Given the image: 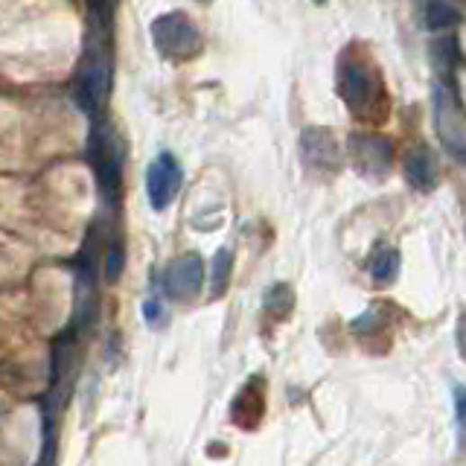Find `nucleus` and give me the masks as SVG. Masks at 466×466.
I'll return each instance as SVG.
<instances>
[{
	"mask_svg": "<svg viewBox=\"0 0 466 466\" xmlns=\"http://www.w3.org/2000/svg\"><path fill=\"white\" fill-rule=\"evenodd\" d=\"M149 35H152V44H155L157 56H161L164 61H173V65L190 61L204 50L202 30L195 27V21L181 9L157 15L149 23Z\"/></svg>",
	"mask_w": 466,
	"mask_h": 466,
	"instance_id": "f257e3e1",
	"label": "nucleus"
},
{
	"mask_svg": "<svg viewBox=\"0 0 466 466\" xmlns=\"http://www.w3.org/2000/svg\"><path fill=\"white\" fill-rule=\"evenodd\" d=\"M122 155H126V149H122L120 134L105 120H94L88 138V161L94 164L96 187H100L105 202L117 199L122 187Z\"/></svg>",
	"mask_w": 466,
	"mask_h": 466,
	"instance_id": "f03ea898",
	"label": "nucleus"
},
{
	"mask_svg": "<svg viewBox=\"0 0 466 466\" xmlns=\"http://www.w3.org/2000/svg\"><path fill=\"white\" fill-rule=\"evenodd\" d=\"M112 82H114V73H112V58L103 50L100 44H91V58H85V65L76 76V103L82 105L85 114H91L94 120H100L105 105H108V96H112Z\"/></svg>",
	"mask_w": 466,
	"mask_h": 466,
	"instance_id": "7ed1b4c3",
	"label": "nucleus"
},
{
	"mask_svg": "<svg viewBox=\"0 0 466 466\" xmlns=\"http://www.w3.org/2000/svg\"><path fill=\"white\" fill-rule=\"evenodd\" d=\"M161 289L169 300H193L204 289V260L195 251H187L166 263L161 274Z\"/></svg>",
	"mask_w": 466,
	"mask_h": 466,
	"instance_id": "20e7f679",
	"label": "nucleus"
},
{
	"mask_svg": "<svg viewBox=\"0 0 466 466\" xmlns=\"http://www.w3.org/2000/svg\"><path fill=\"white\" fill-rule=\"evenodd\" d=\"M298 149H300L303 166L312 169V173L333 175L341 169V164H345V152H341L336 134L329 129H321V126L303 129L300 140H298Z\"/></svg>",
	"mask_w": 466,
	"mask_h": 466,
	"instance_id": "39448f33",
	"label": "nucleus"
},
{
	"mask_svg": "<svg viewBox=\"0 0 466 466\" xmlns=\"http://www.w3.org/2000/svg\"><path fill=\"white\" fill-rule=\"evenodd\" d=\"M347 157L362 175L382 178V175H388L390 161H394V146H390L385 138H379V134L355 131L347 140Z\"/></svg>",
	"mask_w": 466,
	"mask_h": 466,
	"instance_id": "423d86ee",
	"label": "nucleus"
},
{
	"mask_svg": "<svg viewBox=\"0 0 466 466\" xmlns=\"http://www.w3.org/2000/svg\"><path fill=\"white\" fill-rule=\"evenodd\" d=\"M181 166L169 152H161L146 169V195L155 211H166L175 202V195L181 190Z\"/></svg>",
	"mask_w": 466,
	"mask_h": 466,
	"instance_id": "0eeeda50",
	"label": "nucleus"
},
{
	"mask_svg": "<svg viewBox=\"0 0 466 466\" xmlns=\"http://www.w3.org/2000/svg\"><path fill=\"white\" fill-rule=\"evenodd\" d=\"M373 76L362 61H345L338 67V96L353 114H364L373 103Z\"/></svg>",
	"mask_w": 466,
	"mask_h": 466,
	"instance_id": "6e6552de",
	"label": "nucleus"
},
{
	"mask_svg": "<svg viewBox=\"0 0 466 466\" xmlns=\"http://www.w3.org/2000/svg\"><path fill=\"white\" fill-rule=\"evenodd\" d=\"M435 122H437L440 138L446 140L449 149H455V152L466 149V131L458 126V122H463V114L455 103V96L449 91V85H444V82L435 85Z\"/></svg>",
	"mask_w": 466,
	"mask_h": 466,
	"instance_id": "1a4fd4ad",
	"label": "nucleus"
},
{
	"mask_svg": "<svg viewBox=\"0 0 466 466\" xmlns=\"http://www.w3.org/2000/svg\"><path fill=\"white\" fill-rule=\"evenodd\" d=\"M263 411H265V382L256 376L230 402V420L239 428H256L263 420Z\"/></svg>",
	"mask_w": 466,
	"mask_h": 466,
	"instance_id": "9d476101",
	"label": "nucleus"
},
{
	"mask_svg": "<svg viewBox=\"0 0 466 466\" xmlns=\"http://www.w3.org/2000/svg\"><path fill=\"white\" fill-rule=\"evenodd\" d=\"M402 173H406L411 187L420 193H432L437 187V164L428 149H414L402 164Z\"/></svg>",
	"mask_w": 466,
	"mask_h": 466,
	"instance_id": "9b49d317",
	"label": "nucleus"
},
{
	"mask_svg": "<svg viewBox=\"0 0 466 466\" xmlns=\"http://www.w3.org/2000/svg\"><path fill=\"white\" fill-rule=\"evenodd\" d=\"M371 277L376 280L379 286H388L394 283L397 274H399V251L394 245H379V248L371 254Z\"/></svg>",
	"mask_w": 466,
	"mask_h": 466,
	"instance_id": "f8f14e48",
	"label": "nucleus"
},
{
	"mask_svg": "<svg viewBox=\"0 0 466 466\" xmlns=\"http://www.w3.org/2000/svg\"><path fill=\"white\" fill-rule=\"evenodd\" d=\"M230 272H233V251L219 248L211 260V274H207V283H211V298H222L230 286Z\"/></svg>",
	"mask_w": 466,
	"mask_h": 466,
	"instance_id": "ddd939ff",
	"label": "nucleus"
},
{
	"mask_svg": "<svg viewBox=\"0 0 466 466\" xmlns=\"http://www.w3.org/2000/svg\"><path fill=\"white\" fill-rule=\"evenodd\" d=\"M461 23V12L446 4V0H432V4L426 6V27L435 30V32H446L452 27H458Z\"/></svg>",
	"mask_w": 466,
	"mask_h": 466,
	"instance_id": "4468645a",
	"label": "nucleus"
},
{
	"mask_svg": "<svg viewBox=\"0 0 466 466\" xmlns=\"http://www.w3.org/2000/svg\"><path fill=\"white\" fill-rule=\"evenodd\" d=\"M263 306L268 315L274 318H286L294 309V289L289 283H274L263 294Z\"/></svg>",
	"mask_w": 466,
	"mask_h": 466,
	"instance_id": "2eb2a0df",
	"label": "nucleus"
},
{
	"mask_svg": "<svg viewBox=\"0 0 466 466\" xmlns=\"http://www.w3.org/2000/svg\"><path fill=\"white\" fill-rule=\"evenodd\" d=\"M122 268H126V248H122L120 239H112L105 248V260H103L105 283H117V280L122 277Z\"/></svg>",
	"mask_w": 466,
	"mask_h": 466,
	"instance_id": "dca6fc26",
	"label": "nucleus"
},
{
	"mask_svg": "<svg viewBox=\"0 0 466 466\" xmlns=\"http://www.w3.org/2000/svg\"><path fill=\"white\" fill-rule=\"evenodd\" d=\"M432 61L437 70H452L455 65V41L452 39H440L432 44Z\"/></svg>",
	"mask_w": 466,
	"mask_h": 466,
	"instance_id": "f3484780",
	"label": "nucleus"
},
{
	"mask_svg": "<svg viewBox=\"0 0 466 466\" xmlns=\"http://www.w3.org/2000/svg\"><path fill=\"white\" fill-rule=\"evenodd\" d=\"M382 321H385L382 312H379V309H367V312H362V315L353 321V329H355V333H367V329L373 333V329L382 327Z\"/></svg>",
	"mask_w": 466,
	"mask_h": 466,
	"instance_id": "a211bd4d",
	"label": "nucleus"
},
{
	"mask_svg": "<svg viewBox=\"0 0 466 466\" xmlns=\"http://www.w3.org/2000/svg\"><path fill=\"white\" fill-rule=\"evenodd\" d=\"M455 420L461 428V440H466V388L455 385Z\"/></svg>",
	"mask_w": 466,
	"mask_h": 466,
	"instance_id": "6ab92c4d",
	"label": "nucleus"
},
{
	"mask_svg": "<svg viewBox=\"0 0 466 466\" xmlns=\"http://www.w3.org/2000/svg\"><path fill=\"white\" fill-rule=\"evenodd\" d=\"M143 318H146V321H149L152 327H157V324H161L164 321V306L161 303H157V300H146L143 303Z\"/></svg>",
	"mask_w": 466,
	"mask_h": 466,
	"instance_id": "aec40b11",
	"label": "nucleus"
},
{
	"mask_svg": "<svg viewBox=\"0 0 466 466\" xmlns=\"http://www.w3.org/2000/svg\"><path fill=\"white\" fill-rule=\"evenodd\" d=\"M458 350L461 355H466V309L458 318Z\"/></svg>",
	"mask_w": 466,
	"mask_h": 466,
	"instance_id": "412c9836",
	"label": "nucleus"
},
{
	"mask_svg": "<svg viewBox=\"0 0 466 466\" xmlns=\"http://www.w3.org/2000/svg\"><path fill=\"white\" fill-rule=\"evenodd\" d=\"M312 4H327V0H312Z\"/></svg>",
	"mask_w": 466,
	"mask_h": 466,
	"instance_id": "4be33fe9",
	"label": "nucleus"
},
{
	"mask_svg": "<svg viewBox=\"0 0 466 466\" xmlns=\"http://www.w3.org/2000/svg\"><path fill=\"white\" fill-rule=\"evenodd\" d=\"M199 4H211V0H199Z\"/></svg>",
	"mask_w": 466,
	"mask_h": 466,
	"instance_id": "5701e85b",
	"label": "nucleus"
}]
</instances>
